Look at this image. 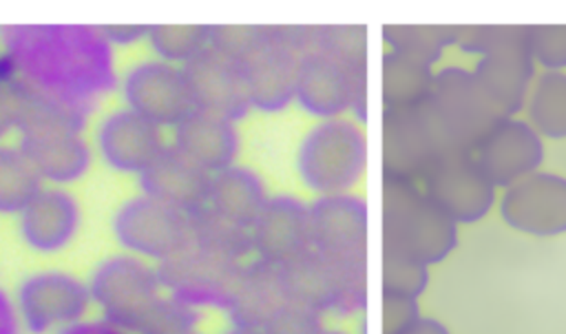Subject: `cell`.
Here are the masks:
<instances>
[{
  "mask_svg": "<svg viewBox=\"0 0 566 334\" xmlns=\"http://www.w3.org/2000/svg\"><path fill=\"white\" fill-rule=\"evenodd\" d=\"M2 44L18 80L88 113L117 82L113 46L91 24H15Z\"/></svg>",
  "mask_w": 566,
  "mask_h": 334,
  "instance_id": "6da1fadb",
  "label": "cell"
},
{
  "mask_svg": "<svg viewBox=\"0 0 566 334\" xmlns=\"http://www.w3.org/2000/svg\"><path fill=\"white\" fill-rule=\"evenodd\" d=\"M458 246V223L413 181L382 177V250L440 263Z\"/></svg>",
  "mask_w": 566,
  "mask_h": 334,
  "instance_id": "7a4b0ae2",
  "label": "cell"
},
{
  "mask_svg": "<svg viewBox=\"0 0 566 334\" xmlns=\"http://www.w3.org/2000/svg\"><path fill=\"white\" fill-rule=\"evenodd\" d=\"M475 55L471 73L489 102L502 117L517 115L535 80L528 24H480Z\"/></svg>",
  "mask_w": 566,
  "mask_h": 334,
  "instance_id": "3957f363",
  "label": "cell"
},
{
  "mask_svg": "<svg viewBox=\"0 0 566 334\" xmlns=\"http://www.w3.org/2000/svg\"><path fill=\"white\" fill-rule=\"evenodd\" d=\"M367 166V139L352 117L321 119L312 126L296 153L303 184L321 195L349 192Z\"/></svg>",
  "mask_w": 566,
  "mask_h": 334,
  "instance_id": "277c9868",
  "label": "cell"
},
{
  "mask_svg": "<svg viewBox=\"0 0 566 334\" xmlns=\"http://www.w3.org/2000/svg\"><path fill=\"white\" fill-rule=\"evenodd\" d=\"M424 108L447 153H473L486 133L502 119L473 73L462 66L436 71Z\"/></svg>",
  "mask_w": 566,
  "mask_h": 334,
  "instance_id": "5b68a950",
  "label": "cell"
},
{
  "mask_svg": "<svg viewBox=\"0 0 566 334\" xmlns=\"http://www.w3.org/2000/svg\"><path fill=\"white\" fill-rule=\"evenodd\" d=\"M301 66L294 102L321 119L367 122V77L349 73L318 44V24H301Z\"/></svg>",
  "mask_w": 566,
  "mask_h": 334,
  "instance_id": "8992f818",
  "label": "cell"
},
{
  "mask_svg": "<svg viewBox=\"0 0 566 334\" xmlns=\"http://www.w3.org/2000/svg\"><path fill=\"white\" fill-rule=\"evenodd\" d=\"M88 292L102 319L119 330L139 334L161 301L157 270L135 254H115L97 263Z\"/></svg>",
  "mask_w": 566,
  "mask_h": 334,
  "instance_id": "52a82bcc",
  "label": "cell"
},
{
  "mask_svg": "<svg viewBox=\"0 0 566 334\" xmlns=\"http://www.w3.org/2000/svg\"><path fill=\"white\" fill-rule=\"evenodd\" d=\"M292 301L323 314H356L367 305V263L325 257L316 250L281 268Z\"/></svg>",
  "mask_w": 566,
  "mask_h": 334,
  "instance_id": "ba28073f",
  "label": "cell"
},
{
  "mask_svg": "<svg viewBox=\"0 0 566 334\" xmlns=\"http://www.w3.org/2000/svg\"><path fill=\"white\" fill-rule=\"evenodd\" d=\"M301 55V24H263L256 49L239 66L250 108L279 113L294 102Z\"/></svg>",
  "mask_w": 566,
  "mask_h": 334,
  "instance_id": "9c48e42d",
  "label": "cell"
},
{
  "mask_svg": "<svg viewBox=\"0 0 566 334\" xmlns=\"http://www.w3.org/2000/svg\"><path fill=\"white\" fill-rule=\"evenodd\" d=\"M113 234L128 254L157 263L192 243L190 215L142 192L117 208Z\"/></svg>",
  "mask_w": 566,
  "mask_h": 334,
  "instance_id": "30bf717a",
  "label": "cell"
},
{
  "mask_svg": "<svg viewBox=\"0 0 566 334\" xmlns=\"http://www.w3.org/2000/svg\"><path fill=\"white\" fill-rule=\"evenodd\" d=\"M449 155L424 102L382 111V177L420 184L429 168Z\"/></svg>",
  "mask_w": 566,
  "mask_h": 334,
  "instance_id": "8fae6325",
  "label": "cell"
},
{
  "mask_svg": "<svg viewBox=\"0 0 566 334\" xmlns=\"http://www.w3.org/2000/svg\"><path fill=\"white\" fill-rule=\"evenodd\" d=\"M234 261L197 246H188L179 254L155 265L161 290L168 296L190 307H221L226 310L241 265Z\"/></svg>",
  "mask_w": 566,
  "mask_h": 334,
  "instance_id": "7c38bea8",
  "label": "cell"
},
{
  "mask_svg": "<svg viewBox=\"0 0 566 334\" xmlns=\"http://www.w3.org/2000/svg\"><path fill=\"white\" fill-rule=\"evenodd\" d=\"M91 303L88 283L60 270L27 276L15 294L18 319L31 334L60 332L84 321Z\"/></svg>",
  "mask_w": 566,
  "mask_h": 334,
  "instance_id": "4fadbf2b",
  "label": "cell"
},
{
  "mask_svg": "<svg viewBox=\"0 0 566 334\" xmlns=\"http://www.w3.org/2000/svg\"><path fill=\"white\" fill-rule=\"evenodd\" d=\"M424 195L455 223H473L495 203V186L478 166L473 153H449L422 177Z\"/></svg>",
  "mask_w": 566,
  "mask_h": 334,
  "instance_id": "5bb4252c",
  "label": "cell"
},
{
  "mask_svg": "<svg viewBox=\"0 0 566 334\" xmlns=\"http://www.w3.org/2000/svg\"><path fill=\"white\" fill-rule=\"evenodd\" d=\"M126 108L146 117L155 126H177L192 111V93L181 66L146 60L135 64L122 82Z\"/></svg>",
  "mask_w": 566,
  "mask_h": 334,
  "instance_id": "9a60e30c",
  "label": "cell"
},
{
  "mask_svg": "<svg viewBox=\"0 0 566 334\" xmlns=\"http://www.w3.org/2000/svg\"><path fill=\"white\" fill-rule=\"evenodd\" d=\"M502 219L517 232L557 237L566 232V177L535 170L504 188L500 199Z\"/></svg>",
  "mask_w": 566,
  "mask_h": 334,
  "instance_id": "2e32d148",
  "label": "cell"
},
{
  "mask_svg": "<svg viewBox=\"0 0 566 334\" xmlns=\"http://www.w3.org/2000/svg\"><path fill=\"white\" fill-rule=\"evenodd\" d=\"M473 157L495 188H509L539 170L544 142L526 119L502 117L478 144Z\"/></svg>",
  "mask_w": 566,
  "mask_h": 334,
  "instance_id": "e0dca14e",
  "label": "cell"
},
{
  "mask_svg": "<svg viewBox=\"0 0 566 334\" xmlns=\"http://www.w3.org/2000/svg\"><path fill=\"white\" fill-rule=\"evenodd\" d=\"M312 250L343 261L367 263V201L343 192L310 203Z\"/></svg>",
  "mask_w": 566,
  "mask_h": 334,
  "instance_id": "ac0fdd59",
  "label": "cell"
},
{
  "mask_svg": "<svg viewBox=\"0 0 566 334\" xmlns=\"http://www.w3.org/2000/svg\"><path fill=\"white\" fill-rule=\"evenodd\" d=\"M252 254L272 265H287L312 250L310 203L292 195H274L250 228Z\"/></svg>",
  "mask_w": 566,
  "mask_h": 334,
  "instance_id": "d6986e66",
  "label": "cell"
},
{
  "mask_svg": "<svg viewBox=\"0 0 566 334\" xmlns=\"http://www.w3.org/2000/svg\"><path fill=\"white\" fill-rule=\"evenodd\" d=\"M95 144L104 164L133 175H142L168 146L159 126L126 106L99 122Z\"/></svg>",
  "mask_w": 566,
  "mask_h": 334,
  "instance_id": "ffe728a7",
  "label": "cell"
},
{
  "mask_svg": "<svg viewBox=\"0 0 566 334\" xmlns=\"http://www.w3.org/2000/svg\"><path fill=\"white\" fill-rule=\"evenodd\" d=\"M181 69L192 93L195 111L212 113L230 122H239L252 111L241 69L212 49L201 51Z\"/></svg>",
  "mask_w": 566,
  "mask_h": 334,
  "instance_id": "44dd1931",
  "label": "cell"
},
{
  "mask_svg": "<svg viewBox=\"0 0 566 334\" xmlns=\"http://www.w3.org/2000/svg\"><path fill=\"white\" fill-rule=\"evenodd\" d=\"M22 241L42 254L64 250L80 230L77 199L57 186H44L18 215Z\"/></svg>",
  "mask_w": 566,
  "mask_h": 334,
  "instance_id": "7402d4cb",
  "label": "cell"
},
{
  "mask_svg": "<svg viewBox=\"0 0 566 334\" xmlns=\"http://www.w3.org/2000/svg\"><path fill=\"white\" fill-rule=\"evenodd\" d=\"M210 179L212 175L208 170L190 161L170 144L142 175H137L142 195H148L188 215L206 208Z\"/></svg>",
  "mask_w": 566,
  "mask_h": 334,
  "instance_id": "603a6c76",
  "label": "cell"
},
{
  "mask_svg": "<svg viewBox=\"0 0 566 334\" xmlns=\"http://www.w3.org/2000/svg\"><path fill=\"white\" fill-rule=\"evenodd\" d=\"M292 301L283 270L279 265L252 259L241 265L226 312L232 325L263 330Z\"/></svg>",
  "mask_w": 566,
  "mask_h": 334,
  "instance_id": "cb8c5ba5",
  "label": "cell"
},
{
  "mask_svg": "<svg viewBox=\"0 0 566 334\" xmlns=\"http://www.w3.org/2000/svg\"><path fill=\"white\" fill-rule=\"evenodd\" d=\"M172 131L175 135L170 146L210 175L232 166L239 155L241 142L237 122H230L226 117L192 111Z\"/></svg>",
  "mask_w": 566,
  "mask_h": 334,
  "instance_id": "d4e9b609",
  "label": "cell"
},
{
  "mask_svg": "<svg viewBox=\"0 0 566 334\" xmlns=\"http://www.w3.org/2000/svg\"><path fill=\"white\" fill-rule=\"evenodd\" d=\"M22 155L33 166L42 184L66 186L82 179L93 161L91 146L82 133H49L29 135L18 142Z\"/></svg>",
  "mask_w": 566,
  "mask_h": 334,
  "instance_id": "484cf974",
  "label": "cell"
},
{
  "mask_svg": "<svg viewBox=\"0 0 566 334\" xmlns=\"http://www.w3.org/2000/svg\"><path fill=\"white\" fill-rule=\"evenodd\" d=\"M15 104V131L20 137L49 133H82L88 111L22 80H11Z\"/></svg>",
  "mask_w": 566,
  "mask_h": 334,
  "instance_id": "4316f807",
  "label": "cell"
},
{
  "mask_svg": "<svg viewBox=\"0 0 566 334\" xmlns=\"http://www.w3.org/2000/svg\"><path fill=\"white\" fill-rule=\"evenodd\" d=\"M268 199L263 179L252 168L232 164L212 175L206 206L219 217L250 230Z\"/></svg>",
  "mask_w": 566,
  "mask_h": 334,
  "instance_id": "83f0119b",
  "label": "cell"
},
{
  "mask_svg": "<svg viewBox=\"0 0 566 334\" xmlns=\"http://www.w3.org/2000/svg\"><path fill=\"white\" fill-rule=\"evenodd\" d=\"M433 69L398 51H385L380 62L382 111L422 104L433 86Z\"/></svg>",
  "mask_w": 566,
  "mask_h": 334,
  "instance_id": "f1b7e54d",
  "label": "cell"
},
{
  "mask_svg": "<svg viewBox=\"0 0 566 334\" xmlns=\"http://www.w3.org/2000/svg\"><path fill=\"white\" fill-rule=\"evenodd\" d=\"M528 124L551 139L566 137V71L539 73L526 97Z\"/></svg>",
  "mask_w": 566,
  "mask_h": 334,
  "instance_id": "f546056e",
  "label": "cell"
},
{
  "mask_svg": "<svg viewBox=\"0 0 566 334\" xmlns=\"http://www.w3.org/2000/svg\"><path fill=\"white\" fill-rule=\"evenodd\" d=\"M190 230H192L190 246H197L201 250H208L234 261H245L248 254H252L250 230L219 217L208 206L197 212H190Z\"/></svg>",
  "mask_w": 566,
  "mask_h": 334,
  "instance_id": "4dcf8cb0",
  "label": "cell"
},
{
  "mask_svg": "<svg viewBox=\"0 0 566 334\" xmlns=\"http://www.w3.org/2000/svg\"><path fill=\"white\" fill-rule=\"evenodd\" d=\"M455 24H385L382 40L389 51L405 53L433 66L442 51L453 44Z\"/></svg>",
  "mask_w": 566,
  "mask_h": 334,
  "instance_id": "1f68e13d",
  "label": "cell"
},
{
  "mask_svg": "<svg viewBox=\"0 0 566 334\" xmlns=\"http://www.w3.org/2000/svg\"><path fill=\"white\" fill-rule=\"evenodd\" d=\"M42 188L20 146H0V215H20Z\"/></svg>",
  "mask_w": 566,
  "mask_h": 334,
  "instance_id": "d6a6232c",
  "label": "cell"
},
{
  "mask_svg": "<svg viewBox=\"0 0 566 334\" xmlns=\"http://www.w3.org/2000/svg\"><path fill=\"white\" fill-rule=\"evenodd\" d=\"M210 24H148V44L157 60L184 66L208 49Z\"/></svg>",
  "mask_w": 566,
  "mask_h": 334,
  "instance_id": "836d02e7",
  "label": "cell"
},
{
  "mask_svg": "<svg viewBox=\"0 0 566 334\" xmlns=\"http://www.w3.org/2000/svg\"><path fill=\"white\" fill-rule=\"evenodd\" d=\"M318 44L349 73L367 77V27L318 24Z\"/></svg>",
  "mask_w": 566,
  "mask_h": 334,
  "instance_id": "e575fe53",
  "label": "cell"
},
{
  "mask_svg": "<svg viewBox=\"0 0 566 334\" xmlns=\"http://www.w3.org/2000/svg\"><path fill=\"white\" fill-rule=\"evenodd\" d=\"M429 281V268L405 254L382 250V292L418 299Z\"/></svg>",
  "mask_w": 566,
  "mask_h": 334,
  "instance_id": "d590c367",
  "label": "cell"
},
{
  "mask_svg": "<svg viewBox=\"0 0 566 334\" xmlns=\"http://www.w3.org/2000/svg\"><path fill=\"white\" fill-rule=\"evenodd\" d=\"M263 24H210L208 49L241 66L256 49Z\"/></svg>",
  "mask_w": 566,
  "mask_h": 334,
  "instance_id": "8d00e7d4",
  "label": "cell"
},
{
  "mask_svg": "<svg viewBox=\"0 0 566 334\" xmlns=\"http://www.w3.org/2000/svg\"><path fill=\"white\" fill-rule=\"evenodd\" d=\"M528 49L535 66L566 69V24H528Z\"/></svg>",
  "mask_w": 566,
  "mask_h": 334,
  "instance_id": "74e56055",
  "label": "cell"
},
{
  "mask_svg": "<svg viewBox=\"0 0 566 334\" xmlns=\"http://www.w3.org/2000/svg\"><path fill=\"white\" fill-rule=\"evenodd\" d=\"M197 323H199L197 307H190L164 294L139 334H199Z\"/></svg>",
  "mask_w": 566,
  "mask_h": 334,
  "instance_id": "f35d334b",
  "label": "cell"
},
{
  "mask_svg": "<svg viewBox=\"0 0 566 334\" xmlns=\"http://www.w3.org/2000/svg\"><path fill=\"white\" fill-rule=\"evenodd\" d=\"M323 330L321 314L303 303L290 301L265 327V334H318Z\"/></svg>",
  "mask_w": 566,
  "mask_h": 334,
  "instance_id": "ab89813d",
  "label": "cell"
},
{
  "mask_svg": "<svg viewBox=\"0 0 566 334\" xmlns=\"http://www.w3.org/2000/svg\"><path fill=\"white\" fill-rule=\"evenodd\" d=\"M420 319L418 299L382 292V334H402Z\"/></svg>",
  "mask_w": 566,
  "mask_h": 334,
  "instance_id": "60d3db41",
  "label": "cell"
},
{
  "mask_svg": "<svg viewBox=\"0 0 566 334\" xmlns=\"http://www.w3.org/2000/svg\"><path fill=\"white\" fill-rule=\"evenodd\" d=\"M97 29L111 46L133 44L148 35V24H102Z\"/></svg>",
  "mask_w": 566,
  "mask_h": 334,
  "instance_id": "b9f144b4",
  "label": "cell"
},
{
  "mask_svg": "<svg viewBox=\"0 0 566 334\" xmlns=\"http://www.w3.org/2000/svg\"><path fill=\"white\" fill-rule=\"evenodd\" d=\"M15 131V104H13V91L11 82L0 80V139Z\"/></svg>",
  "mask_w": 566,
  "mask_h": 334,
  "instance_id": "7bdbcfd3",
  "label": "cell"
},
{
  "mask_svg": "<svg viewBox=\"0 0 566 334\" xmlns=\"http://www.w3.org/2000/svg\"><path fill=\"white\" fill-rule=\"evenodd\" d=\"M57 334H130L126 330H119L111 323H106L104 319H97V321H80L75 325H69L64 330H60Z\"/></svg>",
  "mask_w": 566,
  "mask_h": 334,
  "instance_id": "ee69618b",
  "label": "cell"
},
{
  "mask_svg": "<svg viewBox=\"0 0 566 334\" xmlns=\"http://www.w3.org/2000/svg\"><path fill=\"white\" fill-rule=\"evenodd\" d=\"M18 332H20V319L15 312V303L0 288V334H18Z\"/></svg>",
  "mask_w": 566,
  "mask_h": 334,
  "instance_id": "f6af8a7d",
  "label": "cell"
},
{
  "mask_svg": "<svg viewBox=\"0 0 566 334\" xmlns=\"http://www.w3.org/2000/svg\"><path fill=\"white\" fill-rule=\"evenodd\" d=\"M402 334H449L447 327L436 321V319H427V316H420L409 330H405Z\"/></svg>",
  "mask_w": 566,
  "mask_h": 334,
  "instance_id": "bcb514c9",
  "label": "cell"
},
{
  "mask_svg": "<svg viewBox=\"0 0 566 334\" xmlns=\"http://www.w3.org/2000/svg\"><path fill=\"white\" fill-rule=\"evenodd\" d=\"M223 334H265L263 330H256V327H243V325H232L228 332Z\"/></svg>",
  "mask_w": 566,
  "mask_h": 334,
  "instance_id": "7dc6e473",
  "label": "cell"
},
{
  "mask_svg": "<svg viewBox=\"0 0 566 334\" xmlns=\"http://www.w3.org/2000/svg\"><path fill=\"white\" fill-rule=\"evenodd\" d=\"M318 334H343V332H336V330H325V327H323Z\"/></svg>",
  "mask_w": 566,
  "mask_h": 334,
  "instance_id": "c3c4849f",
  "label": "cell"
}]
</instances>
